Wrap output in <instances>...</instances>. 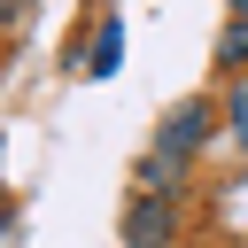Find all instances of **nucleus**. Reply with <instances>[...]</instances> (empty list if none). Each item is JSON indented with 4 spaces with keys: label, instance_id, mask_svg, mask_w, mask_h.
<instances>
[{
    "label": "nucleus",
    "instance_id": "nucleus-1",
    "mask_svg": "<svg viewBox=\"0 0 248 248\" xmlns=\"http://www.w3.org/2000/svg\"><path fill=\"white\" fill-rule=\"evenodd\" d=\"M217 124H225V101H209V93H194V101H178L163 124H155V147H170V155H202L209 140H217Z\"/></svg>",
    "mask_w": 248,
    "mask_h": 248
},
{
    "label": "nucleus",
    "instance_id": "nucleus-2",
    "mask_svg": "<svg viewBox=\"0 0 248 248\" xmlns=\"http://www.w3.org/2000/svg\"><path fill=\"white\" fill-rule=\"evenodd\" d=\"M124 248H178V202L170 194H140L124 209Z\"/></svg>",
    "mask_w": 248,
    "mask_h": 248
},
{
    "label": "nucleus",
    "instance_id": "nucleus-3",
    "mask_svg": "<svg viewBox=\"0 0 248 248\" xmlns=\"http://www.w3.org/2000/svg\"><path fill=\"white\" fill-rule=\"evenodd\" d=\"M186 155H170V147H147V163H140V194H170L178 202V186H186Z\"/></svg>",
    "mask_w": 248,
    "mask_h": 248
},
{
    "label": "nucleus",
    "instance_id": "nucleus-4",
    "mask_svg": "<svg viewBox=\"0 0 248 248\" xmlns=\"http://www.w3.org/2000/svg\"><path fill=\"white\" fill-rule=\"evenodd\" d=\"M217 70H225V78H240V70H248V23H240V16L217 31Z\"/></svg>",
    "mask_w": 248,
    "mask_h": 248
},
{
    "label": "nucleus",
    "instance_id": "nucleus-5",
    "mask_svg": "<svg viewBox=\"0 0 248 248\" xmlns=\"http://www.w3.org/2000/svg\"><path fill=\"white\" fill-rule=\"evenodd\" d=\"M116 54H124V23L108 16V23L93 31V62H85V70H93V78H108V70H116Z\"/></svg>",
    "mask_w": 248,
    "mask_h": 248
},
{
    "label": "nucleus",
    "instance_id": "nucleus-6",
    "mask_svg": "<svg viewBox=\"0 0 248 248\" xmlns=\"http://www.w3.org/2000/svg\"><path fill=\"white\" fill-rule=\"evenodd\" d=\"M225 132H232V140L248 147V70H240V78L225 85Z\"/></svg>",
    "mask_w": 248,
    "mask_h": 248
},
{
    "label": "nucleus",
    "instance_id": "nucleus-7",
    "mask_svg": "<svg viewBox=\"0 0 248 248\" xmlns=\"http://www.w3.org/2000/svg\"><path fill=\"white\" fill-rule=\"evenodd\" d=\"M16 16H23V8H16V0H0V23H16Z\"/></svg>",
    "mask_w": 248,
    "mask_h": 248
},
{
    "label": "nucleus",
    "instance_id": "nucleus-8",
    "mask_svg": "<svg viewBox=\"0 0 248 248\" xmlns=\"http://www.w3.org/2000/svg\"><path fill=\"white\" fill-rule=\"evenodd\" d=\"M225 8H232V16H240V23H248V0H225Z\"/></svg>",
    "mask_w": 248,
    "mask_h": 248
},
{
    "label": "nucleus",
    "instance_id": "nucleus-9",
    "mask_svg": "<svg viewBox=\"0 0 248 248\" xmlns=\"http://www.w3.org/2000/svg\"><path fill=\"white\" fill-rule=\"evenodd\" d=\"M0 62H8V46H0Z\"/></svg>",
    "mask_w": 248,
    "mask_h": 248
},
{
    "label": "nucleus",
    "instance_id": "nucleus-10",
    "mask_svg": "<svg viewBox=\"0 0 248 248\" xmlns=\"http://www.w3.org/2000/svg\"><path fill=\"white\" fill-rule=\"evenodd\" d=\"M178 248H186V240H178Z\"/></svg>",
    "mask_w": 248,
    "mask_h": 248
}]
</instances>
